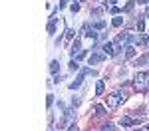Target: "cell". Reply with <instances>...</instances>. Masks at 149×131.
Listing matches in <instances>:
<instances>
[{
  "mask_svg": "<svg viewBox=\"0 0 149 131\" xmlns=\"http://www.w3.org/2000/svg\"><path fill=\"white\" fill-rule=\"evenodd\" d=\"M125 99H127V94H123V91H115V94H109L107 97H105V103H107L109 109H115V107L119 105L121 101H125Z\"/></svg>",
  "mask_w": 149,
  "mask_h": 131,
  "instance_id": "1",
  "label": "cell"
},
{
  "mask_svg": "<svg viewBox=\"0 0 149 131\" xmlns=\"http://www.w3.org/2000/svg\"><path fill=\"white\" fill-rule=\"evenodd\" d=\"M133 82L139 91H149V71H139Z\"/></svg>",
  "mask_w": 149,
  "mask_h": 131,
  "instance_id": "2",
  "label": "cell"
},
{
  "mask_svg": "<svg viewBox=\"0 0 149 131\" xmlns=\"http://www.w3.org/2000/svg\"><path fill=\"white\" fill-rule=\"evenodd\" d=\"M141 121H143L141 115H137V117H121V119H119V125H123V127H131V125H139Z\"/></svg>",
  "mask_w": 149,
  "mask_h": 131,
  "instance_id": "3",
  "label": "cell"
},
{
  "mask_svg": "<svg viewBox=\"0 0 149 131\" xmlns=\"http://www.w3.org/2000/svg\"><path fill=\"white\" fill-rule=\"evenodd\" d=\"M103 60H105V54H92L88 62H90V66H93V64H100V62H103Z\"/></svg>",
  "mask_w": 149,
  "mask_h": 131,
  "instance_id": "4",
  "label": "cell"
},
{
  "mask_svg": "<svg viewBox=\"0 0 149 131\" xmlns=\"http://www.w3.org/2000/svg\"><path fill=\"white\" fill-rule=\"evenodd\" d=\"M72 115H74L72 111H66V115H64V119H62V121L58 123V129H64V127H66V125L70 123V119H72Z\"/></svg>",
  "mask_w": 149,
  "mask_h": 131,
  "instance_id": "5",
  "label": "cell"
},
{
  "mask_svg": "<svg viewBox=\"0 0 149 131\" xmlns=\"http://www.w3.org/2000/svg\"><path fill=\"white\" fill-rule=\"evenodd\" d=\"M102 50H103V54H105V56H113V54H115L113 44H109V42H105V44L102 46Z\"/></svg>",
  "mask_w": 149,
  "mask_h": 131,
  "instance_id": "6",
  "label": "cell"
},
{
  "mask_svg": "<svg viewBox=\"0 0 149 131\" xmlns=\"http://www.w3.org/2000/svg\"><path fill=\"white\" fill-rule=\"evenodd\" d=\"M54 32H56V16H52L48 24V34H54Z\"/></svg>",
  "mask_w": 149,
  "mask_h": 131,
  "instance_id": "7",
  "label": "cell"
},
{
  "mask_svg": "<svg viewBox=\"0 0 149 131\" xmlns=\"http://www.w3.org/2000/svg\"><path fill=\"white\" fill-rule=\"evenodd\" d=\"M92 28L93 30H103L105 28V22L103 20H95V22H92Z\"/></svg>",
  "mask_w": 149,
  "mask_h": 131,
  "instance_id": "8",
  "label": "cell"
},
{
  "mask_svg": "<svg viewBox=\"0 0 149 131\" xmlns=\"http://www.w3.org/2000/svg\"><path fill=\"white\" fill-rule=\"evenodd\" d=\"M133 56H135V48H133V46H127L125 48V58L129 60V58H133Z\"/></svg>",
  "mask_w": 149,
  "mask_h": 131,
  "instance_id": "9",
  "label": "cell"
},
{
  "mask_svg": "<svg viewBox=\"0 0 149 131\" xmlns=\"http://www.w3.org/2000/svg\"><path fill=\"white\" fill-rule=\"evenodd\" d=\"M137 30H139V34L145 32V20H143V18H139V20H137Z\"/></svg>",
  "mask_w": 149,
  "mask_h": 131,
  "instance_id": "10",
  "label": "cell"
},
{
  "mask_svg": "<svg viewBox=\"0 0 149 131\" xmlns=\"http://www.w3.org/2000/svg\"><path fill=\"white\" fill-rule=\"evenodd\" d=\"M58 70H60V64H58L56 60L50 62V71H52V73H58Z\"/></svg>",
  "mask_w": 149,
  "mask_h": 131,
  "instance_id": "11",
  "label": "cell"
},
{
  "mask_svg": "<svg viewBox=\"0 0 149 131\" xmlns=\"http://www.w3.org/2000/svg\"><path fill=\"white\" fill-rule=\"evenodd\" d=\"M80 85H81V76H80V78H76V82L70 83V89H78Z\"/></svg>",
  "mask_w": 149,
  "mask_h": 131,
  "instance_id": "12",
  "label": "cell"
},
{
  "mask_svg": "<svg viewBox=\"0 0 149 131\" xmlns=\"http://www.w3.org/2000/svg\"><path fill=\"white\" fill-rule=\"evenodd\" d=\"M103 89H105V83H103V82H97V85H95V94L102 95V94H103Z\"/></svg>",
  "mask_w": 149,
  "mask_h": 131,
  "instance_id": "13",
  "label": "cell"
},
{
  "mask_svg": "<svg viewBox=\"0 0 149 131\" xmlns=\"http://www.w3.org/2000/svg\"><path fill=\"white\" fill-rule=\"evenodd\" d=\"M137 42H139V44H143V46H149V38H147V36H141V34H139Z\"/></svg>",
  "mask_w": 149,
  "mask_h": 131,
  "instance_id": "14",
  "label": "cell"
},
{
  "mask_svg": "<svg viewBox=\"0 0 149 131\" xmlns=\"http://www.w3.org/2000/svg\"><path fill=\"white\" fill-rule=\"evenodd\" d=\"M135 2H137V0H129V2L125 4V8H123V10H125V12H131V10H133V4H135Z\"/></svg>",
  "mask_w": 149,
  "mask_h": 131,
  "instance_id": "15",
  "label": "cell"
},
{
  "mask_svg": "<svg viewBox=\"0 0 149 131\" xmlns=\"http://www.w3.org/2000/svg\"><path fill=\"white\" fill-rule=\"evenodd\" d=\"M93 111H95L97 115H105V109H103L102 105H93Z\"/></svg>",
  "mask_w": 149,
  "mask_h": 131,
  "instance_id": "16",
  "label": "cell"
},
{
  "mask_svg": "<svg viewBox=\"0 0 149 131\" xmlns=\"http://www.w3.org/2000/svg\"><path fill=\"white\" fill-rule=\"evenodd\" d=\"M111 24H113L115 28H119V26L123 24V18H119V16H117V18H113V20H111Z\"/></svg>",
  "mask_w": 149,
  "mask_h": 131,
  "instance_id": "17",
  "label": "cell"
},
{
  "mask_svg": "<svg viewBox=\"0 0 149 131\" xmlns=\"http://www.w3.org/2000/svg\"><path fill=\"white\" fill-rule=\"evenodd\" d=\"M102 131H115V127L111 125V123H107V125H103V127H102Z\"/></svg>",
  "mask_w": 149,
  "mask_h": 131,
  "instance_id": "18",
  "label": "cell"
},
{
  "mask_svg": "<svg viewBox=\"0 0 149 131\" xmlns=\"http://www.w3.org/2000/svg\"><path fill=\"white\" fill-rule=\"evenodd\" d=\"M74 34H76V30H72V28H70L68 32H66V38H68V40H72V38H74Z\"/></svg>",
  "mask_w": 149,
  "mask_h": 131,
  "instance_id": "19",
  "label": "cell"
},
{
  "mask_svg": "<svg viewBox=\"0 0 149 131\" xmlns=\"http://www.w3.org/2000/svg\"><path fill=\"white\" fill-rule=\"evenodd\" d=\"M70 70H72V71L78 70V62H74V60H72V62H70Z\"/></svg>",
  "mask_w": 149,
  "mask_h": 131,
  "instance_id": "20",
  "label": "cell"
},
{
  "mask_svg": "<svg viewBox=\"0 0 149 131\" xmlns=\"http://www.w3.org/2000/svg\"><path fill=\"white\" fill-rule=\"evenodd\" d=\"M68 131H80V127H78L76 123H72V125H70V127H68Z\"/></svg>",
  "mask_w": 149,
  "mask_h": 131,
  "instance_id": "21",
  "label": "cell"
},
{
  "mask_svg": "<svg viewBox=\"0 0 149 131\" xmlns=\"http://www.w3.org/2000/svg\"><path fill=\"white\" fill-rule=\"evenodd\" d=\"M147 58H149V56H141V58L137 60V66H139V64H145V62H147Z\"/></svg>",
  "mask_w": 149,
  "mask_h": 131,
  "instance_id": "22",
  "label": "cell"
},
{
  "mask_svg": "<svg viewBox=\"0 0 149 131\" xmlns=\"http://www.w3.org/2000/svg\"><path fill=\"white\" fill-rule=\"evenodd\" d=\"M72 105H74V107L80 105V97H74V99H72Z\"/></svg>",
  "mask_w": 149,
  "mask_h": 131,
  "instance_id": "23",
  "label": "cell"
},
{
  "mask_svg": "<svg viewBox=\"0 0 149 131\" xmlns=\"http://www.w3.org/2000/svg\"><path fill=\"white\" fill-rule=\"evenodd\" d=\"M80 10V4H78V2H74V4H72V12H78Z\"/></svg>",
  "mask_w": 149,
  "mask_h": 131,
  "instance_id": "24",
  "label": "cell"
},
{
  "mask_svg": "<svg viewBox=\"0 0 149 131\" xmlns=\"http://www.w3.org/2000/svg\"><path fill=\"white\" fill-rule=\"evenodd\" d=\"M68 6V0H60V8H66Z\"/></svg>",
  "mask_w": 149,
  "mask_h": 131,
  "instance_id": "25",
  "label": "cell"
},
{
  "mask_svg": "<svg viewBox=\"0 0 149 131\" xmlns=\"http://www.w3.org/2000/svg\"><path fill=\"white\" fill-rule=\"evenodd\" d=\"M139 4H145V2H149V0H137Z\"/></svg>",
  "mask_w": 149,
  "mask_h": 131,
  "instance_id": "26",
  "label": "cell"
},
{
  "mask_svg": "<svg viewBox=\"0 0 149 131\" xmlns=\"http://www.w3.org/2000/svg\"><path fill=\"white\" fill-rule=\"evenodd\" d=\"M107 2H109V4H115V2H117V0H107Z\"/></svg>",
  "mask_w": 149,
  "mask_h": 131,
  "instance_id": "27",
  "label": "cell"
},
{
  "mask_svg": "<svg viewBox=\"0 0 149 131\" xmlns=\"http://www.w3.org/2000/svg\"><path fill=\"white\" fill-rule=\"evenodd\" d=\"M141 131H149V125H147V127H145V129H141Z\"/></svg>",
  "mask_w": 149,
  "mask_h": 131,
  "instance_id": "28",
  "label": "cell"
},
{
  "mask_svg": "<svg viewBox=\"0 0 149 131\" xmlns=\"http://www.w3.org/2000/svg\"><path fill=\"white\" fill-rule=\"evenodd\" d=\"M147 16H149V6H147Z\"/></svg>",
  "mask_w": 149,
  "mask_h": 131,
  "instance_id": "29",
  "label": "cell"
},
{
  "mask_svg": "<svg viewBox=\"0 0 149 131\" xmlns=\"http://www.w3.org/2000/svg\"><path fill=\"white\" fill-rule=\"evenodd\" d=\"M135 131H141V129H135Z\"/></svg>",
  "mask_w": 149,
  "mask_h": 131,
  "instance_id": "30",
  "label": "cell"
}]
</instances>
